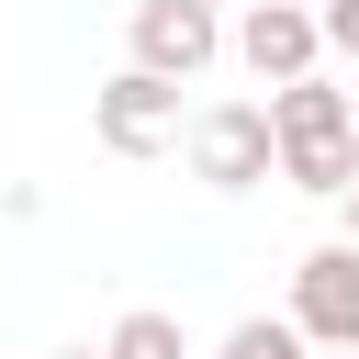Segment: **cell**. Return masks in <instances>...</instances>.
I'll return each mask as SVG.
<instances>
[{
    "mask_svg": "<svg viewBox=\"0 0 359 359\" xmlns=\"http://www.w3.org/2000/svg\"><path fill=\"white\" fill-rule=\"evenodd\" d=\"M224 359H303V325H292V314H247V325L224 337Z\"/></svg>",
    "mask_w": 359,
    "mask_h": 359,
    "instance_id": "cell-9",
    "label": "cell"
},
{
    "mask_svg": "<svg viewBox=\"0 0 359 359\" xmlns=\"http://www.w3.org/2000/svg\"><path fill=\"white\" fill-rule=\"evenodd\" d=\"M280 180L348 202V191H359V135H303V146H280Z\"/></svg>",
    "mask_w": 359,
    "mask_h": 359,
    "instance_id": "cell-7",
    "label": "cell"
},
{
    "mask_svg": "<svg viewBox=\"0 0 359 359\" xmlns=\"http://www.w3.org/2000/svg\"><path fill=\"white\" fill-rule=\"evenodd\" d=\"M292 325H303V348H359V247L337 236V247H314V258H292Z\"/></svg>",
    "mask_w": 359,
    "mask_h": 359,
    "instance_id": "cell-4",
    "label": "cell"
},
{
    "mask_svg": "<svg viewBox=\"0 0 359 359\" xmlns=\"http://www.w3.org/2000/svg\"><path fill=\"white\" fill-rule=\"evenodd\" d=\"M337 236H348V247H359V191H348V202H337Z\"/></svg>",
    "mask_w": 359,
    "mask_h": 359,
    "instance_id": "cell-11",
    "label": "cell"
},
{
    "mask_svg": "<svg viewBox=\"0 0 359 359\" xmlns=\"http://www.w3.org/2000/svg\"><path fill=\"white\" fill-rule=\"evenodd\" d=\"M314 22H325V45H337V56H359V0H325Z\"/></svg>",
    "mask_w": 359,
    "mask_h": 359,
    "instance_id": "cell-10",
    "label": "cell"
},
{
    "mask_svg": "<svg viewBox=\"0 0 359 359\" xmlns=\"http://www.w3.org/2000/svg\"><path fill=\"white\" fill-rule=\"evenodd\" d=\"M269 135L303 146V135H359V123H348V90L337 79H292V90H269Z\"/></svg>",
    "mask_w": 359,
    "mask_h": 359,
    "instance_id": "cell-6",
    "label": "cell"
},
{
    "mask_svg": "<svg viewBox=\"0 0 359 359\" xmlns=\"http://www.w3.org/2000/svg\"><path fill=\"white\" fill-rule=\"evenodd\" d=\"M56 359H101V348H56Z\"/></svg>",
    "mask_w": 359,
    "mask_h": 359,
    "instance_id": "cell-12",
    "label": "cell"
},
{
    "mask_svg": "<svg viewBox=\"0 0 359 359\" xmlns=\"http://www.w3.org/2000/svg\"><path fill=\"white\" fill-rule=\"evenodd\" d=\"M224 45L247 56V79H258V90H292V79H314V56H325V22H314L303 0H247V22H236Z\"/></svg>",
    "mask_w": 359,
    "mask_h": 359,
    "instance_id": "cell-5",
    "label": "cell"
},
{
    "mask_svg": "<svg viewBox=\"0 0 359 359\" xmlns=\"http://www.w3.org/2000/svg\"><path fill=\"white\" fill-rule=\"evenodd\" d=\"M348 123H359V90H348Z\"/></svg>",
    "mask_w": 359,
    "mask_h": 359,
    "instance_id": "cell-13",
    "label": "cell"
},
{
    "mask_svg": "<svg viewBox=\"0 0 359 359\" xmlns=\"http://www.w3.org/2000/svg\"><path fill=\"white\" fill-rule=\"evenodd\" d=\"M269 168H280L269 101H213V112H191V180H202V191H258Z\"/></svg>",
    "mask_w": 359,
    "mask_h": 359,
    "instance_id": "cell-1",
    "label": "cell"
},
{
    "mask_svg": "<svg viewBox=\"0 0 359 359\" xmlns=\"http://www.w3.org/2000/svg\"><path fill=\"white\" fill-rule=\"evenodd\" d=\"M90 123H101L112 157H168V146L191 135V123H180V79H146V67H112L101 101H90Z\"/></svg>",
    "mask_w": 359,
    "mask_h": 359,
    "instance_id": "cell-2",
    "label": "cell"
},
{
    "mask_svg": "<svg viewBox=\"0 0 359 359\" xmlns=\"http://www.w3.org/2000/svg\"><path fill=\"white\" fill-rule=\"evenodd\" d=\"M135 67L146 79H202L213 56H224V11L213 0H135Z\"/></svg>",
    "mask_w": 359,
    "mask_h": 359,
    "instance_id": "cell-3",
    "label": "cell"
},
{
    "mask_svg": "<svg viewBox=\"0 0 359 359\" xmlns=\"http://www.w3.org/2000/svg\"><path fill=\"white\" fill-rule=\"evenodd\" d=\"M348 359H359V348H348Z\"/></svg>",
    "mask_w": 359,
    "mask_h": 359,
    "instance_id": "cell-14",
    "label": "cell"
},
{
    "mask_svg": "<svg viewBox=\"0 0 359 359\" xmlns=\"http://www.w3.org/2000/svg\"><path fill=\"white\" fill-rule=\"evenodd\" d=\"M101 359H191L180 348V314H157V303H135L112 337H101Z\"/></svg>",
    "mask_w": 359,
    "mask_h": 359,
    "instance_id": "cell-8",
    "label": "cell"
}]
</instances>
